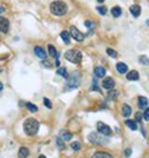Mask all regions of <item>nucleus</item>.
I'll return each mask as SVG.
<instances>
[{
	"instance_id": "nucleus-7",
	"label": "nucleus",
	"mask_w": 149,
	"mask_h": 158,
	"mask_svg": "<svg viewBox=\"0 0 149 158\" xmlns=\"http://www.w3.org/2000/svg\"><path fill=\"white\" fill-rule=\"evenodd\" d=\"M97 130L101 135L103 136H111L112 135V130L108 124L103 123V122H97Z\"/></svg>"
},
{
	"instance_id": "nucleus-34",
	"label": "nucleus",
	"mask_w": 149,
	"mask_h": 158,
	"mask_svg": "<svg viewBox=\"0 0 149 158\" xmlns=\"http://www.w3.org/2000/svg\"><path fill=\"white\" fill-rule=\"evenodd\" d=\"M131 155H132V149L131 148H126V149H124V156H126L127 158L131 157Z\"/></svg>"
},
{
	"instance_id": "nucleus-1",
	"label": "nucleus",
	"mask_w": 149,
	"mask_h": 158,
	"mask_svg": "<svg viewBox=\"0 0 149 158\" xmlns=\"http://www.w3.org/2000/svg\"><path fill=\"white\" fill-rule=\"evenodd\" d=\"M39 127H40V123L35 118H27L24 122V132L27 136H35L39 132Z\"/></svg>"
},
{
	"instance_id": "nucleus-18",
	"label": "nucleus",
	"mask_w": 149,
	"mask_h": 158,
	"mask_svg": "<svg viewBox=\"0 0 149 158\" xmlns=\"http://www.w3.org/2000/svg\"><path fill=\"white\" fill-rule=\"evenodd\" d=\"M47 50H49V54H50V56L51 57H53V59H57V56H59V52H57V50H56V47L53 46V45H49L47 46Z\"/></svg>"
},
{
	"instance_id": "nucleus-21",
	"label": "nucleus",
	"mask_w": 149,
	"mask_h": 158,
	"mask_svg": "<svg viewBox=\"0 0 149 158\" xmlns=\"http://www.w3.org/2000/svg\"><path fill=\"white\" fill-rule=\"evenodd\" d=\"M111 12H112V15H113L114 18H119V16L122 15V9L119 6H113V8H112V10H111Z\"/></svg>"
},
{
	"instance_id": "nucleus-22",
	"label": "nucleus",
	"mask_w": 149,
	"mask_h": 158,
	"mask_svg": "<svg viewBox=\"0 0 149 158\" xmlns=\"http://www.w3.org/2000/svg\"><path fill=\"white\" fill-rule=\"evenodd\" d=\"M29 153L30 152H29V149L26 147H21L19 149V155L18 156H19V158H26L29 156Z\"/></svg>"
},
{
	"instance_id": "nucleus-23",
	"label": "nucleus",
	"mask_w": 149,
	"mask_h": 158,
	"mask_svg": "<svg viewBox=\"0 0 149 158\" xmlns=\"http://www.w3.org/2000/svg\"><path fill=\"white\" fill-rule=\"evenodd\" d=\"M26 107L30 112H36L37 111V106L34 105V103H31V102H26Z\"/></svg>"
},
{
	"instance_id": "nucleus-33",
	"label": "nucleus",
	"mask_w": 149,
	"mask_h": 158,
	"mask_svg": "<svg viewBox=\"0 0 149 158\" xmlns=\"http://www.w3.org/2000/svg\"><path fill=\"white\" fill-rule=\"evenodd\" d=\"M44 105L46 106L47 109H51V107H52V103L50 102V100H49V98H46V97L44 98Z\"/></svg>"
},
{
	"instance_id": "nucleus-14",
	"label": "nucleus",
	"mask_w": 149,
	"mask_h": 158,
	"mask_svg": "<svg viewBox=\"0 0 149 158\" xmlns=\"http://www.w3.org/2000/svg\"><path fill=\"white\" fill-rule=\"evenodd\" d=\"M94 75H96V77H105L106 76V69L102 67V66H97V67L94 69Z\"/></svg>"
},
{
	"instance_id": "nucleus-2",
	"label": "nucleus",
	"mask_w": 149,
	"mask_h": 158,
	"mask_svg": "<svg viewBox=\"0 0 149 158\" xmlns=\"http://www.w3.org/2000/svg\"><path fill=\"white\" fill-rule=\"evenodd\" d=\"M50 10L53 15L56 16H62L67 12V5L61 1V0H56V1H52L51 5H50Z\"/></svg>"
},
{
	"instance_id": "nucleus-27",
	"label": "nucleus",
	"mask_w": 149,
	"mask_h": 158,
	"mask_svg": "<svg viewBox=\"0 0 149 158\" xmlns=\"http://www.w3.org/2000/svg\"><path fill=\"white\" fill-rule=\"evenodd\" d=\"M139 62H140L142 65L148 66V65H149V59H148L147 56H140V57H139Z\"/></svg>"
},
{
	"instance_id": "nucleus-4",
	"label": "nucleus",
	"mask_w": 149,
	"mask_h": 158,
	"mask_svg": "<svg viewBox=\"0 0 149 158\" xmlns=\"http://www.w3.org/2000/svg\"><path fill=\"white\" fill-rule=\"evenodd\" d=\"M88 139H90V142L91 143H93V144H98V146H105V144L108 143V139H106V137L101 135L98 132H92V133H90L88 136Z\"/></svg>"
},
{
	"instance_id": "nucleus-6",
	"label": "nucleus",
	"mask_w": 149,
	"mask_h": 158,
	"mask_svg": "<svg viewBox=\"0 0 149 158\" xmlns=\"http://www.w3.org/2000/svg\"><path fill=\"white\" fill-rule=\"evenodd\" d=\"M70 34H71V36H72L76 41H78V43H82V41L85 40V35L82 34V32L78 30L77 27H74V26L70 27Z\"/></svg>"
},
{
	"instance_id": "nucleus-39",
	"label": "nucleus",
	"mask_w": 149,
	"mask_h": 158,
	"mask_svg": "<svg viewBox=\"0 0 149 158\" xmlns=\"http://www.w3.org/2000/svg\"><path fill=\"white\" fill-rule=\"evenodd\" d=\"M97 1H98V3H103V1H105V0H97Z\"/></svg>"
},
{
	"instance_id": "nucleus-20",
	"label": "nucleus",
	"mask_w": 149,
	"mask_h": 158,
	"mask_svg": "<svg viewBox=\"0 0 149 158\" xmlns=\"http://www.w3.org/2000/svg\"><path fill=\"white\" fill-rule=\"evenodd\" d=\"M126 124L131 128L132 131H135L137 128H138V124H137V121H134V120H127V121H126Z\"/></svg>"
},
{
	"instance_id": "nucleus-10",
	"label": "nucleus",
	"mask_w": 149,
	"mask_h": 158,
	"mask_svg": "<svg viewBox=\"0 0 149 158\" xmlns=\"http://www.w3.org/2000/svg\"><path fill=\"white\" fill-rule=\"evenodd\" d=\"M34 52H35V55H37L40 57V59H44V60H46V51H45V49L44 47H41V46H35L34 49Z\"/></svg>"
},
{
	"instance_id": "nucleus-35",
	"label": "nucleus",
	"mask_w": 149,
	"mask_h": 158,
	"mask_svg": "<svg viewBox=\"0 0 149 158\" xmlns=\"http://www.w3.org/2000/svg\"><path fill=\"white\" fill-rule=\"evenodd\" d=\"M142 117H143L142 113H139V112H138V113H135V120H134V121H137V122H142Z\"/></svg>"
},
{
	"instance_id": "nucleus-3",
	"label": "nucleus",
	"mask_w": 149,
	"mask_h": 158,
	"mask_svg": "<svg viewBox=\"0 0 149 158\" xmlns=\"http://www.w3.org/2000/svg\"><path fill=\"white\" fill-rule=\"evenodd\" d=\"M65 57L66 60H68L70 62H72V64H80L81 60H82V54L80 50H68V51H66L65 54Z\"/></svg>"
},
{
	"instance_id": "nucleus-5",
	"label": "nucleus",
	"mask_w": 149,
	"mask_h": 158,
	"mask_svg": "<svg viewBox=\"0 0 149 158\" xmlns=\"http://www.w3.org/2000/svg\"><path fill=\"white\" fill-rule=\"evenodd\" d=\"M80 85V74H72L70 77H67V82H66V90H73L78 87Z\"/></svg>"
},
{
	"instance_id": "nucleus-19",
	"label": "nucleus",
	"mask_w": 149,
	"mask_h": 158,
	"mask_svg": "<svg viewBox=\"0 0 149 158\" xmlns=\"http://www.w3.org/2000/svg\"><path fill=\"white\" fill-rule=\"evenodd\" d=\"M92 158H113V157H112L109 153H107V152H96L92 156Z\"/></svg>"
},
{
	"instance_id": "nucleus-38",
	"label": "nucleus",
	"mask_w": 149,
	"mask_h": 158,
	"mask_svg": "<svg viewBox=\"0 0 149 158\" xmlns=\"http://www.w3.org/2000/svg\"><path fill=\"white\" fill-rule=\"evenodd\" d=\"M39 158H46V157H45L44 155H41V156H39Z\"/></svg>"
},
{
	"instance_id": "nucleus-13",
	"label": "nucleus",
	"mask_w": 149,
	"mask_h": 158,
	"mask_svg": "<svg viewBox=\"0 0 149 158\" xmlns=\"http://www.w3.org/2000/svg\"><path fill=\"white\" fill-rule=\"evenodd\" d=\"M116 69H117V71L119 74H126L128 71V66L124 64V62H118V64L116 65Z\"/></svg>"
},
{
	"instance_id": "nucleus-28",
	"label": "nucleus",
	"mask_w": 149,
	"mask_h": 158,
	"mask_svg": "<svg viewBox=\"0 0 149 158\" xmlns=\"http://www.w3.org/2000/svg\"><path fill=\"white\" fill-rule=\"evenodd\" d=\"M96 9L98 11V14H101V15H106L107 14V8L106 6H97Z\"/></svg>"
},
{
	"instance_id": "nucleus-16",
	"label": "nucleus",
	"mask_w": 149,
	"mask_h": 158,
	"mask_svg": "<svg viewBox=\"0 0 149 158\" xmlns=\"http://www.w3.org/2000/svg\"><path fill=\"white\" fill-rule=\"evenodd\" d=\"M60 35H61V39L64 40V43H65L66 45H68L70 43H71V34H70V32H67V31H62Z\"/></svg>"
},
{
	"instance_id": "nucleus-15",
	"label": "nucleus",
	"mask_w": 149,
	"mask_h": 158,
	"mask_svg": "<svg viewBox=\"0 0 149 158\" xmlns=\"http://www.w3.org/2000/svg\"><path fill=\"white\" fill-rule=\"evenodd\" d=\"M131 14L134 16V18H138V16L140 15V11H142V9H140L139 5H132L131 6Z\"/></svg>"
},
{
	"instance_id": "nucleus-26",
	"label": "nucleus",
	"mask_w": 149,
	"mask_h": 158,
	"mask_svg": "<svg viewBox=\"0 0 149 158\" xmlns=\"http://www.w3.org/2000/svg\"><path fill=\"white\" fill-rule=\"evenodd\" d=\"M61 138L64 139V141H70V139L72 138V135L68 133V132H62V133H61Z\"/></svg>"
},
{
	"instance_id": "nucleus-25",
	"label": "nucleus",
	"mask_w": 149,
	"mask_h": 158,
	"mask_svg": "<svg viewBox=\"0 0 149 158\" xmlns=\"http://www.w3.org/2000/svg\"><path fill=\"white\" fill-rule=\"evenodd\" d=\"M57 74H59L60 76H62L64 78H67V77H68L67 71H66V69H64V67H60L59 70H57Z\"/></svg>"
},
{
	"instance_id": "nucleus-31",
	"label": "nucleus",
	"mask_w": 149,
	"mask_h": 158,
	"mask_svg": "<svg viewBox=\"0 0 149 158\" xmlns=\"http://www.w3.org/2000/svg\"><path fill=\"white\" fill-rule=\"evenodd\" d=\"M85 25L88 29H93L94 27V21H92V20H87V21L85 23Z\"/></svg>"
},
{
	"instance_id": "nucleus-17",
	"label": "nucleus",
	"mask_w": 149,
	"mask_h": 158,
	"mask_svg": "<svg viewBox=\"0 0 149 158\" xmlns=\"http://www.w3.org/2000/svg\"><path fill=\"white\" fill-rule=\"evenodd\" d=\"M132 113V109L129 105H127V103H124V105L122 106V115L124 116V117H129Z\"/></svg>"
},
{
	"instance_id": "nucleus-24",
	"label": "nucleus",
	"mask_w": 149,
	"mask_h": 158,
	"mask_svg": "<svg viewBox=\"0 0 149 158\" xmlns=\"http://www.w3.org/2000/svg\"><path fill=\"white\" fill-rule=\"evenodd\" d=\"M56 143H57V146H59L60 149H65V141L61 138V137H57L56 138Z\"/></svg>"
},
{
	"instance_id": "nucleus-30",
	"label": "nucleus",
	"mask_w": 149,
	"mask_h": 158,
	"mask_svg": "<svg viewBox=\"0 0 149 158\" xmlns=\"http://www.w3.org/2000/svg\"><path fill=\"white\" fill-rule=\"evenodd\" d=\"M71 148L73 149V151H80V149H81V143L80 142H73V143H71Z\"/></svg>"
},
{
	"instance_id": "nucleus-40",
	"label": "nucleus",
	"mask_w": 149,
	"mask_h": 158,
	"mask_svg": "<svg viewBox=\"0 0 149 158\" xmlns=\"http://www.w3.org/2000/svg\"><path fill=\"white\" fill-rule=\"evenodd\" d=\"M147 25H149V20H148V21H147Z\"/></svg>"
},
{
	"instance_id": "nucleus-9",
	"label": "nucleus",
	"mask_w": 149,
	"mask_h": 158,
	"mask_svg": "<svg viewBox=\"0 0 149 158\" xmlns=\"http://www.w3.org/2000/svg\"><path fill=\"white\" fill-rule=\"evenodd\" d=\"M102 85H103V87H105L106 90H112L114 87V80L112 77H105Z\"/></svg>"
},
{
	"instance_id": "nucleus-29",
	"label": "nucleus",
	"mask_w": 149,
	"mask_h": 158,
	"mask_svg": "<svg viewBox=\"0 0 149 158\" xmlns=\"http://www.w3.org/2000/svg\"><path fill=\"white\" fill-rule=\"evenodd\" d=\"M106 51H107V54H108V55H109L111 57H117V56H118V54L113 49H111V47H108V49L106 50Z\"/></svg>"
},
{
	"instance_id": "nucleus-8",
	"label": "nucleus",
	"mask_w": 149,
	"mask_h": 158,
	"mask_svg": "<svg viewBox=\"0 0 149 158\" xmlns=\"http://www.w3.org/2000/svg\"><path fill=\"white\" fill-rule=\"evenodd\" d=\"M9 27H10V24H9V20L6 18H3L0 16V32L3 34H6L9 31Z\"/></svg>"
},
{
	"instance_id": "nucleus-37",
	"label": "nucleus",
	"mask_w": 149,
	"mask_h": 158,
	"mask_svg": "<svg viewBox=\"0 0 149 158\" xmlns=\"http://www.w3.org/2000/svg\"><path fill=\"white\" fill-rule=\"evenodd\" d=\"M1 90H3V84L0 82V91H1Z\"/></svg>"
},
{
	"instance_id": "nucleus-36",
	"label": "nucleus",
	"mask_w": 149,
	"mask_h": 158,
	"mask_svg": "<svg viewBox=\"0 0 149 158\" xmlns=\"http://www.w3.org/2000/svg\"><path fill=\"white\" fill-rule=\"evenodd\" d=\"M5 11V8H3V6H0V14H3V12Z\"/></svg>"
},
{
	"instance_id": "nucleus-11",
	"label": "nucleus",
	"mask_w": 149,
	"mask_h": 158,
	"mask_svg": "<svg viewBox=\"0 0 149 158\" xmlns=\"http://www.w3.org/2000/svg\"><path fill=\"white\" fill-rule=\"evenodd\" d=\"M138 107L140 110H146L148 107V98L143 97V96H139L138 97Z\"/></svg>"
},
{
	"instance_id": "nucleus-41",
	"label": "nucleus",
	"mask_w": 149,
	"mask_h": 158,
	"mask_svg": "<svg viewBox=\"0 0 149 158\" xmlns=\"http://www.w3.org/2000/svg\"><path fill=\"white\" fill-rule=\"evenodd\" d=\"M148 143H149V141H148Z\"/></svg>"
},
{
	"instance_id": "nucleus-32",
	"label": "nucleus",
	"mask_w": 149,
	"mask_h": 158,
	"mask_svg": "<svg viewBox=\"0 0 149 158\" xmlns=\"http://www.w3.org/2000/svg\"><path fill=\"white\" fill-rule=\"evenodd\" d=\"M143 118L146 120V121H149V107H147V109L144 110V113H143Z\"/></svg>"
},
{
	"instance_id": "nucleus-12",
	"label": "nucleus",
	"mask_w": 149,
	"mask_h": 158,
	"mask_svg": "<svg viewBox=\"0 0 149 158\" xmlns=\"http://www.w3.org/2000/svg\"><path fill=\"white\" fill-rule=\"evenodd\" d=\"M127 80L128 81H138L139 80V74L137 71H129L127 74Z\"/></svg>"
}]
</instances>
